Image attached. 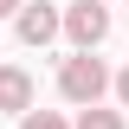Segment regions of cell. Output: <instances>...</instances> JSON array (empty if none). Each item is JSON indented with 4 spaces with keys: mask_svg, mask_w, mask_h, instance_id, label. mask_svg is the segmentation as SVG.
<instances>
[{
    "mask_svg": "<svg viewBox=\"0 0 129 129\" xmlns=\"http://www.w3.org/2000/svg\"><path fill=\"white\" fill-rule=\"evenodd\" d=\"M19 7H26V0H0V19H7V13H19Z\"/></svg>",
    "mask_w": 129,
    "mask_h": 129,
    "instance_id": "obj_8",
    "label": "cell"
},
{
    "mask_svg": "<svg viewBox=\"0 0 129 129\" xmlns=\"http://www.w3.org/2000/svg\"><path fill=\"white\" fill-rule=\"evenodd\" d=\"M19 129H71V123H64L58 110H26V116H19Z\"/></svg>",
    "mask_w": 129,
    "mask_h": 129,
    "instance_id": "obj_6",
    "label": "cell"
},
{
    "mask_svg": "<svg viewBox=\"0 0 129 129\" xmlns=\"http://www.w3.org/2000/svg\"><path fill=\"white\" fill-rule=\"evenodd\" d=\"M13 19H19V45H32V52L52 45V39L64 32V13H58V7H45V0H26Z\"/></svg>",
    "mask_w": 129,
    "mask_h": 129,
    "instance_id": "obj_3",
    "label": "cell"
},
{
    "mask_svg": "<svg viewBox=\"0 0 129 129\" xmlns=\"http://www.w3.org/2000/svg\"><path fill=\"white\" fill-rule=\"evenodd\" d=\"M0 110H13V116L32 110V78L19 71V64H0Z\"/></svg>",
    "mask_w": 129,
    "mask_h": 129,
    "instance_id": "obj_4",
    "label": "cell"
},
{
    "mask_svg": "<svg viewBox=\"0 0 129 129\" xmlns=\"http://www.w3.org/2000/svg\"><path fill=\"white\" fill-rule=\"evenodd\" d=\"M116 103H123V110H129V64H123V71H116Z\"/></svg>",
    "mask_w": 129,
    "mask_h": 129,
    "instance_id": "obj_7",
    "label": "cell"
},
{
    "mask_svg": "<svg viewBox=\"0 0 129 129\" xmlns=\"http://www.w3.org/2000/svg\"><path fill=\"white\" fill-rule=\"evenodd\" d=\"M78 129H123V110H84Z\"/></svg>",
    "mask_w": 129,
    "mask_h": 129,
    "instance_id": "obj_5",
    "label": "cell"
},
{
    "mask_svg": "<svg viewBox=\"0 0 129 129\" xmlns=\"http://www.w3.org/2000/svg\"><path fill=\"white\" fill-rule=\"evenodd\" d=\"M64 39L78 52H97L110 39V7H97V0H78V7H64Z\"/></svg>",
    "mask_w": 129,
    "mask_h": 129,
    "instance_id": "obj_2",
    "label": "cell"
},
{
    "mask_svg": "<svg viewBox=\"0 0 129 129\" xmlns=\"http://www.w3.org/2000/svg\"><path fill=\"white\" fill-rule=\"evenodd\" d=\"M110 71H103V58H90V52H71V58L58 64V90H64V103H78V110H97V97L110 90Z\"/></svg>",
    "mask_w": 129,
    "mask_h": 129,
    "instance_id": "obj_1",
    "label": "cell"
}]
</instances>
